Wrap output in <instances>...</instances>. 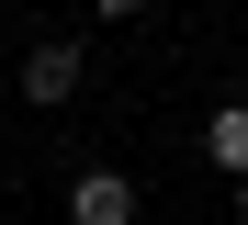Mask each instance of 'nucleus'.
Instances as JSON below:
<instances>
[{
    "instance_id": "nucleus-4",
    "label": "nucleus",
    "mask_w": 248,
    "mask_h": 225,
    "mask_svg": "<svg viewBox=\"0 0 248 225\" xmlns=\"http://www.w3.org/2000/svg\"><path fill=\"white\" fill-rule=\"evenodd\" d=\"M102 12H113V23H136V12H147V0H102Z\"/></svg>"
},
{
    "instance_id": "nucleus-5",
    "label": "nucleus",
    "mask_w": 248,
    "mask_h": 225,
    "mask_svg": "<svg viewBox=\"0 0 248 225\" xmlns=\"http://www.w3.org/2000/svg\"><path fill=\"white\" fill-rule=\"evenodd\" d=\"M237 225H248V180H237Z\"/></svg>"
},
{
    "instance_id": "nucleus-1",
    "label": "nucleus",
    "mask_w": 248,
    "mask_h": 225,
    "mask_svg": "<svg viewBox=\"0 0 248 225\" xmlns=\"http://www.w3.org/2000/svg\"><path fill=\"white\" fill-rule=\"evenodd\" d=\"M68 225H136V180L124 169H79L68 180Z\"/></svg>"
},
{
    "instance_id": "nucleus-3",
    "label": "nucleus",
    "mask_w": 248,
    "mask_h": 225,
    "mask_svg": "<svg viewBox=\"0 0 248 225\" xmlns=\"http://www.w3.org/2000/svg\"><path fill=\"white\" fill-rule=\"evenodd\" d=\"M203 158L248 180V102H226V113H203Z\"/></svg>"
},
{
    "instance_id": "nucleus-2",
    "label": "nucleus",
    "mask_w": 248,
    "mask_h": 225,
    "mask_svg": "<svg viewBox=\"0 0 248 225\" xmlns=\"http://www.w3.org/2000/svg\"><path fill=\"white\" fill-rule=\"evenodd\" d=\"M79 79H91V68H79V45H34V57H23V102H46V113H57Z\"/></svg>"
}]
</instances>
